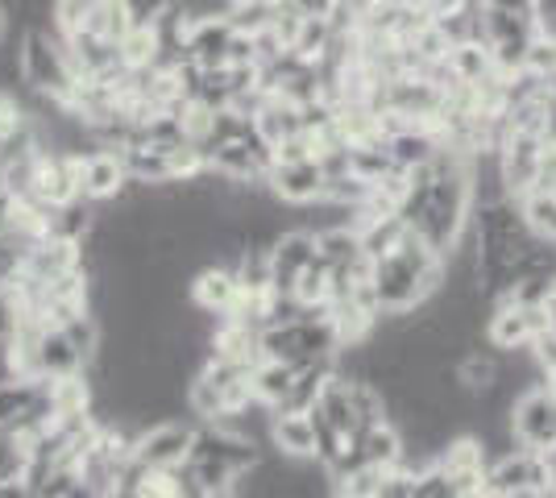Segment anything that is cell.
<instances>
[{"label": "cell", "mask_w": 556, "mask_h": 498, "mask_svg": "<svg viewBox=\"0 0 556 498\" xmlns=\"http://www.w3.org/2000/svg\"><path fill=\"white\" fill-rule=\"evenodd\" d=\"M448 67H453V75L462 84H478V79H486L494 72V50L482 38L478 42H462V47L448 50Z\"/></svg>", "instance_id": "obj_18"}, {"label": "cell", "mask_w": 556, "mask_h": 498, "mask_svg": "<svg viewBox=\"0 0 556 498\" xmlns=\"http://www.w3.org/2000/svg\"><path fill=\"white\" fill-rule=\"evenodd\" d=\"M121 59H125V67H129V72H138V67H154V59H159V38H154L150 22H138L129 34H125V42H121Z\"/></svg>", "instance_id": "obj_21"}, {"label": "cell", "mask_w": 556, "mask_h": 498, "mask_svg": "<svg viewBox=\"0 0 556 498\" xmlns=\"http://www.w3.org/2000/svg\"><path fill=\"white\" fill-rule=\"evenodd\" d=\"M270 258H275V291H295V279H300L303 266L320 258V245H316V233L312 229H282L275 241H270Z\"/></svg>", "instance_id": "obj_9"}, {"label": "cell", "mask_w": 556, "mask_h": 498, "mask_svg": "<svg viewBox=\"0 0 556 498\" xmlns=\"http://www.w3.org/2000/svg\"><path fill=\"white\" fill-rule=\"evenodd\" d=\"M519 208H523V220L532 225L535 238L544 241H556V191H528L523 200H519Z\"/></svg>", "instance_id": "obj_20"}, {"label": "cell", "mask_w": 556, "mask_h": 498, "mask_svg": "<svg viewBox=\"0 0 556 498\" xmlns=\"http://www.w3.org/2000/svg\"><path fill=\"white\" fill-rule=\"evenodd\" d=\"M79 188H84V195L96 200V204L121 200L125 188H129V166H125V154H121V150H109V145H100V150H92V154H84Z\"/></svg>", "instance_id": "obj_8"}, {"label": "cell", "mask_w": 556, "mask_h": 498, "mask_svg": "<svg viewBox=\"0 0 556 498\" xmlns=\"http://www.w3.org/2000/svg\"><path fill=\"white\" fill-rule=\"evenodd\" d=\"M540 191H556V142L544 145V158H540V179H535Z\"/></svg>", "instance_id": "obj_24"}, {"label": "cell", "mask_w": 556, "mask_h": 498, "mask_svg": "<svg viewBox=\"0 0 556 498\" xmlns=\"http://www.w3.org/2000/svg\"><path fill=\"white\" fill-rule=\"evenodd\" d=\"M291 295H295L307 311H328V304H332V266H328L325 258H316L312 266H303Z\"/></svg>", "instance_id": "obj_15"}, {"label": "cell", "mask_w": 556, "mask_h": 498, "mask_svg": "<svg viewBox=\"0 0 556 498\" xmlns=\"http://www.w3.org/2000/svg\"><path fill=\"white\" fill-rule=\"evenodd\" d=\"M453 379L465 395H486L503 382V370H498V349L494 354H482V349H469V354L457 357L453 366Z\"/></svg>", "instance_id": "obj_13"}, {"label": "cell", "mask_w": 556, "mask_h": 498, "mask_svg": "<svg viewBox=\"0 0 556 498\" xmlns=\"http://www.w3.org/2000/svg\"><path fill=\"white\" fill-rule=\"evenodd\" d=\"M229 42H232V22L225 13H208V17H195L191 34H187V59L195 67H225L229 63Z\"/></svg>", "instance_id": "obj_11"}, {"label": "cell", "mask_w": 556, "mask_h": 498, "mask_svg": "<svg viewBox=\"0 0 556 498\" xmlns=\"http://www.w3.org/2000/svg\"><path fill=\"white\" fill-rule=\"evenodd\" d=\"M187 411H191L200 424H216V420L229 411L225 391H220L212 379H204V374H195V379L187 382Z\"/></svg>", "instance_id": "obj_19"}, {"label": "cell", "mask_w": 556, "mask_h": 498, "mask_svg": "<svg viewBox=\"0 0 556 498\" xmlns=\"http://www.w3.org/2000/svg\"><path fill=\"white\" fill-rule=\"evenodd\" d=\"M507 432L510 445L532 452L556 449V395L548 391V382L540 379L535 386L519 391L507 407Z\"/></svg>", "instance_id": "obj_2"}, {"label": "cell", "mask_w": 556, "mask_h": 498, "mask_svg": "<svg viewBox=\"0 0 556 498\" xmlns=\"http://www.w3.org/2000/svg\"><path fill=\"white\" fill-rule=\"evenodd\" d=\"M424 4V13L432 17V22H444V17H453V13H462L469 4H478V0H419Z\"/></svg>", "instance_id": "obj_23"}, {"label": "cell", "mask_w": 556, "mask_h": 498, "mask_svg": "<svg viewBox=\"0 0 556 498\" xmlns=\"http://www.w3.org/2000/svg\"><path fill=\"white\" fill-rule=\"evenodd\" d=\"M412 47H416V54L424 59V63H444V59H448V50H453V42H448V34H444L441 25L428 22L416 38H412Z\"/></svg>", "instance_id": "obj_22"}, {"label": "cell", "mask_w": 556, "mask_h": 498, "mask_svg": "<svg viewBox=\"0 0 556 498\" xmlns=\"http://www.w3.org/2000/svg\"><path fill=\"white\" fill-rule=\"evenodd\" d=\"M187 295H191V304L195 308H204L208 316H229L232 304L241 299V279H237V270L225 266V261H212L204 270H195L191 274V286H187Z\"/></svg>", "instance_id": "obj_10"}, {"label": "cell", "mask_w": 556, "mask_h": 498, "mask_svg": "<svg viewBox=\"0 0 556 498\" xmlns=\"http://www.w3.org/2000/svg\"><path fill=\"white\" fill-rule=\"evenodd\" d=\"M490 445L473 432H462L453 440H444L437 449V465H441L448 482H453V498H486V470H490Z\"/></svg>", "instance_id": "obj_3"}, {"label": "cell", "mask_w": 556, "mask_h": 498, "mask_svg": "<svg viewBox=\"0 0 556 498\" xmlns=\"http://www.w3.org/2000/svg\"><path fill=\"white\" fill-rule=\"evenodd\" d=\"M195 424H175V420H154V424L146 427L138 436V457L141 465H150V470H179L187 465V457L195 449Z\"/></svg>", "instance_id": "obj_5"}, {"label": "cell", "mask_w": 556, "mask_h": 498, "mask_svg": "<svg viewBox=\"0 0 556 498\" xmlns=\"http://www.w3.org/2000/svg\"><path fill=\"white\" fill-rule=\"evenodd\" d=\"M548 498L556 495L553 465L544 452L519 449L510 445V452H503L498 461H490L486 470V498Z\"/></svg>", "instance_id": "obj_1"}, {"label": "cell", "mask_w": 556, "mask_h": 498, "mask_svg": "<svg viewBox=\"0 0 556 498\" xmlns=\"http://www.w3.org/2000/svg\"><path fill=\"white\" fill-rule=\"evenodd\" d=\"M325 183H328V170L320 158H300V163L270 166V191H275L278 204H291V208L325 200Z\"/></svg>", "instance_id": "obj_7"}, {"label": "cell", "mask_w": 556, "mask_h": 498, "mask_svg": "<svg viewBox=\"0 0 556 498\" xmlns=\"http://www.w3.org/2000/svg\"><path fill=\"white\" fill-rule=\"evenodd\" d=\"M100 9L104 0H54V25L59 34H100Z\"/></svg>", "instance_id": "obj_16"}, {"label": "cell", "mask_w": 556, "mask_h": 498, "mask_svg": "<svg viewBox=\"0 0 556 498\" xmlns=\"http://www.w3.org/2000/svg\"><path fill=\"white\" fill-rule=\"evenodd\" d=\"M548 329V311L544 304H494L486 324V341L490 349L498 354H519L532 345L535 332Z\"/></svg>", "instance_id": "obj_4"}, {"label": "cell", "mask_w": 556, "mask_h": 498, "mask_svg": "<svg viewBox=\"0 0 556 498\" xmlns=\"http://www.w3.org/2000/svg\"><path fill=\"white\" fill-rule=\"evenodd\" d=\"M544 145H548V138H544V133H523V129H510V133H507V142L498 145V166H503L507 195L523 200L528 191H535Z\"/></svg>", "instance_id": "obj_6"}, {"label": "cell", "mask_w": 556, "mask_h": 498, "mask_svg": "<svg viewBox=\"0 0 556 498\" xmlns=\"http://www.w3.org/2000/svg\"><path fill=\"white\" fill-rule=\"evenodd\" d=\"M270 440H275V449L282 457H300V461H312L320 452V436H316L312 411H275Z\"/></svg>", "instance_id": "obj_12"}, {"label": "cell", "mask_w": 556, "mask_h": 498, "mask_svg": "<svg viewBox=\"0 0 556 498\" xmlns=\"http://www.w3.org/2000/svg\"><path fill=\"white\" fill-rule=\"evenodd\" d=\"M544 311H548V332H556V295L544 299Z\"/></svg>", "instance_id": "obj_25"}, {"label": "cell", "mask_w": 556, "mask_h": 498, "mask_svg": "<svg viewBox=\"0 0 556 498\" xmlns=\"http://www.w3.org/2000/svg\"><path fill=\"white\" fill-rule=\"evenodd\" d=\"M295 374H300V366L278 361V357H262L254 366V399L278 411L282 399L291 395V386H295Z\"/></svg>", "instance_id": "obj_14"}, {"label": "cell", "mask_w": 556, "mask_h": 498, "mask_svg": "<svg viewBox=\"0 0 556 498\" xmlns=\"http://www.w3.org/2000/svg\"><path fill=\"white\" fill-rule=\"evenodd\" d=\"M316 245H320V258L328 266H353L357 258H366L362 250V233L353 225H332L325 233H316Z\"/></svg>", "instance_id": "obj_17"}]
</instances>
